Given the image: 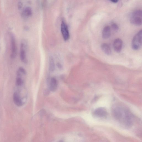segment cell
<instances>
[{"mask_svg":"<svg viewBox=\"0 0 142 142\" xmlns=\"http://www.w3.org/2000/svg\"><path fill=\"white\" fill-rule=\"evenodd\" d=\"M112 113L114 118L123 128L128 129L133 125V115L124 106L118 105H113Z\"/></svg>","mask_w":142,"mask_h":142,"instance_id":"cell-1","label":"cell"},{"mask_svg":"<svg viewBox=\"0 0 142 142\" xmlns=\"http://www.w3.org/2000/svg\"><path fill=\"white\" fill-rule=\"evenodd\" d=\"M141 10H137L131 15L130 21L131 23L136 26H140L142 24Z\"/></svg>","mask_w":142,"mask_h":142,"instance_id":"cell-2","label":"cell"},{"mask_svg":"<svg viewBox=\"0 0 142 142\" xmlns=\"http://www.w3.org/2000/svg\"><path fill=\"white\" fill-rule=\"evenodd\" d=\"M142 30L137 33L134 37L132 42V47L135 50L140 49L142 45Z\"/></svg>","mask_w":142,"mask_h":142,"instance_id":"cell-3","label":"cell"},{"mask_svg":"<svg viewBox=\"0 0 142 142\" xmlns=\"http://www.w3.org/2000/svg\"><path fill=\"white\" fill-rule=\"evenodd\" d=\"M11 57L12 59H14L17 57V48L16 37L14 34H11Z\"/></svg>","mask_w":142,"mask_h":142,"instance_id":"cell-4","label":"cell"},{"mask_svg":"<svg viewBox=\"0 0 142 142\" xmlns=\"http://www.w3.org/2000/svg\"><path fill=\"white\" fill-rule=\"evenodd\" d=\"M27 44L24 40H23L20 45V57L22 61L24 63H27L26 49Z\"/></svg>","mask_w":142,"mask_h":142,"instance_id":"cell-5","label":"cell"},{"mask_svg":"<svg viewBox=\"0 0 142 142\" xmlns=\"http://www.w3.org/2000/svg\"><path fill=\"white\" fill-rule=\"evenodd\" d=\"M93 115L95 117L99 118H105L107 117L108 113L106 109L104 108L100 107L96 109Z\"/></svg>","mask_w":142,"mask_h":142,"instance_id":"cell-6","label":"cell"},{"mask_svg":"<svg viewBox=\"0 0 142 142\" xmlns=\"http://www.w3.org/2000/svg\"><path fill=\"white\" fill-rule=\"evenodd\" d=\"M61 32L65 40H68L70 38V34L67 25L64 20L62 21L61 25Z\"/></svg>","mask_w":142,"mask_h":142,"instance_id":"cell-7","label":"cell"},{"mask_svg":"<svg viewBox=\"0 0 142 142\" xmlns=\"http://www.w3.org/2000/svg\"><path fill=\"white\" fill-rule=\"evenodd\" d=\"M123 44L122 40L119 38L115 39L113 43V47L115 51L119 53L122 49Z\"/></svg>","mask_w":142,"mask_h":142,"instance_id":"cell-8","label":"cell"},{"mask_svg":"<svg viewBox=\"0 0 142 142\" xmlns=\"http://www.w3.org/2000/svg\"><path fill=\"white\" fill-rule=\"evenodd\" d=\"M32 14V11L31 8L27 7L24 8L22 13V16L25 18H28L31 17Z\"/></svg>","mask_w":142,"mask_h":142,"instance_id":"cell-9","label":"cell"},{"mask_svg":"<svg viewBox=\"0 0 142 142\" xmlns=\"http://www.w3.org/2000/svg\"><path fill=\"white\" fill-rule=\"evenodd\" d=\"M13 100L15 104L18 106L23 105V102L18 94L15 92L13 95Z\"/></svg>","mask_w":142,"mask_h":142,"instance_id":"cell-10","label":"cell"},{"mask_svg":"<svg viewBox=\"0 0 142 142\" xmlns=\"http://www.w3.org/2000/svg\"><path fill=\"white\" fill-rule=\"evenodd\" d=\"M111 28L108 26H106L104 28L103 31L102 35L103 38L107 39L109 38L111 35Z\"/></svg>","mask_w":142,"mask_h":142,"instance_id":"cell-11","label":"cell"},{"mask_svg":"<svg viewBox=\"0 0 142 142\" xmlns=\"http://www.w3.org/2000/svg\"><path fill=\"white\" fill-rule=\"evenodd\" d=\"M101 48L103 52L106 54L109 55L111 53V49L107 44L103 43L101 45Z\"/></svg>","mask_w":142,"mask_h":142,"instance_id":"cell-12","label":"cell"},{"mask_svg":"<svg viewBox=\"0 0 142 142\" xmlns=\"http://www.w3.org/2000/svg\"><path fill=\"white\" fill-rule=\"evenodd\" d=\"M58 87L57 81L54 78H52L50 80V89L52 92H54L56 90Z\"/></svg>","mask_w":142,"mask_h":142,"instance_id":"cell-13","label":"cell"},{"mask_svg":"<svg viewBox=\"0 0 142 142\" xmlns=\"http://www.w3.org/2000/svg\"><path fill=\"white\" fill-rule=\"evenodd\" d=\"M49 69L50 71L53 72L55 70V64L53 58L52 57H50L49 59Z\"/></svg>","mask_w":142,"mask_h":142,"instance_id":"cell-14","label":"cell"},{"mask_svg":"<svg viewBox=\"0 0 142 142\" xmlns=\"http://www.w3.org/2000/svg\"><path fill=\"white\" fill-rule=\"evenodd\" d=\"M17 77L16 79V84L18 86L21 85L23 83V81L21 78L19 77Z\"/></svg>","mask_w":142,"mask_h":142,"instance_id":"cell-15","label":"cell"},{"mask_svg":"<svg viewBox=\"0 0 142 142\" xmlns=\"http://www.w3.org/2000/svg\"><path fill=\"white\" fill-rule=\"evenodd\" d=\"M111 28L114 31H116L119 29V27L118 25L115 23H113L111 25Z\"/></svg>","mask_w":142,"mask_h":142,"instance_id":"cell-16","label":"cell"},{"mask_svg":"<svg viewBox=\"0 0 142 142\" xmlns=\"http://www.w3.org/2000/svg\"><path fill=\"white\" fill-rule=\"evenodd\" d=\"M19 72H20L24 74H26V70L22 67H20L19 68Z\"/></svg>","mask_w":142,"mask_h":142,"instance_id":"cell-17","label":"cell"},{"mask_svg":"<svg viewBox=\"0 0 142 142\" xmlns=\"http://www.w3.org/2000/svg\"><path fill=\"white\" fill-rule=\"evenodd\" d=\"M18 8L19 9H21L23 7V3L21 1L18 2Z\"/></svg>","mask_w":142,"mask_h":142,"instance_id":"cell-18","label":"cell"},{"mask_svg":"<svg viewBox=\"0 0 142 142\" xmlns=\"http://www.w3.org/2000/svg\"><path fill=\"white\" fill-rule=\"evenodd\" d=\"M57 65L59 69L62 70L63 69L62 66L60 63H58Z\"/></svg>","mask_w":142,"mask_h":142,"instance_id":"cell-19","label":"cell"},{"mask_svg":"<svg viewBox=\"0 0 142 142\" xmlns=\"http://www.w3.org/2000/svg\"><path fill=\"white\" fill-rule=\"evenodd\" d=\"M111 1L113 3H117L118 1H117V0H113V1Z\"/></svg>","mask_w":142,"mask_h":142,"instance_id":"cell-20","label":"cell"},{"mask_svg":"<svg viewBox=\"0 0 142 142\" xmlns=\"http://www.w3.org/2000/svg\"><path fill=\"white\" fill-rule=\"evenodd\" d=\"M59 142H63V141L62 140L60 141Z\"/></svg>","mask_w":142,"mask_h":142,"instance_id":"cell-21","label":"cell"}]
</instances>
